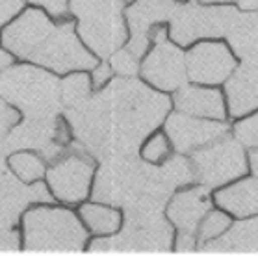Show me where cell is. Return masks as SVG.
Listing matches in <instances>:
<instances>
[{"instance_id":"20","label":"cell","mask_w":258,"mask_h":256,"mask_svg":"<svg viewBox=\"0 0 258 256\" xmlns=\"http://www.w3.org/2000/svg\"><path fill=\"white\" fill-rule=\"evenodd\" d=\"M216 203L236 217L258 214V180L245 178L216 191Z\"/></svg>"},{"instance_id":"4","label":"cell","mask_w":258,"mask_h":256,"mask_svg":"<svg viewBox=\"0 0 258 256\" xmlns=\"http://www.w3.org/2000/svg\"><path fill=\"white\" fill-rule=\"evenodd\" d=\"M23 243L32 252H78L88 243V228L69 208L32 204L23 216Z\"/></svg>"},{"instance_id":"33","label":"cell","mask_w":258,"mask_h":256,"mask_svg":"<svg viewBox=\"0 0 258 256\" xmlns=\"http://www.w3.org/2000/svg\"><path fill=\"white\" fill-rule=\"evenodd\" d=\"M251 169H252V175L258 178V151L251 152Z\"/></svg>"},{"instance_id":"5","label":"cell","mask_w":258,"mask_h":256,"mask_svg":"<svg viewBox=\"0 0 258 256\" xmlns=\"http://www.w3.org/2000/svg\"><path fill=\"white\" fill-rule=\"evenodd\" d=\"M0 97L24 117H56L63 110L56 73L34 63H12L0 71Z\"/></svg>"},{"instance_id":"19","label":"cell","mask_w":258,"mask_h":256,"mask_svg":"<svg viewBox=\"0 0 258 256\" xmlns=\"http://www.w3.org/2000/svg\"><path fill=\"white\" fill-rule=\"evenodd\" d=\"M205 252H258V217L236 223L219 238L201 243Z\"/></svg>"},{"instance_id":"27","label":"cell","mask_w":258,"mask_h":256,"mask_svg":"<svg viewBox=\"0 0 258 256\" xmlns=\"http://www.w3.org/2000/svg\"><path fill=\"white\" fill-rule=\"evenodd\" d=\"M108 63L112 65L113 75H117V76L140 75V58H136L126 47L117 48V50L108 58Z\"/></svg>"},{"instance_id":"8","label":"cell","mask_w":258,"mask_h":256,"mask_svg":"<svg viewBox=\"0 0 258 256\" xmlns=\"http://www.w3.org/2000/svg\"><path fill=\"white\" fill-rule=\"evenodd\" d=\"M241 12L229 4H178L169 19V39L178 47H189L199 39H219L232 32Z\"/></svg>"},{"instance_id":"16","label":"cell","mask_w":258,"mask_h":256,"mask_svg":"<svg viewBox=\"0 0 258 256\" xmlns=\"http://www.w3.org/2000/svg\"><path fill=\"white\" fill-rule=\"evenodd\" d=\"M210 210V187L199 186L173 195L167 204V219L176 227L178 234L197 236L201 219Z\"/></svg>"},{"instance_id":"15","label":"cell","mask_w":258,"mask_h":256,"mask_svg":"<svg viewBox=\"0 0 258 256\" xmlns=\"http://www.w3.org/2000/svg\"><path fill=\"white\" fill-rule=\"evenodd\" d=\"M225 134H229L227 124L205 121L201 117L188 115L182 111H175L165 119V136L169 138L171 147L178 154H189Z\"/></svg>"},{"instance_id":"17","label":"cell","mask_w":258,"mask_h":256,"mask_svg":"<svg viewBox=\"0 0 258 256\" xmlns=\"http://www.w3.org/2000/svg\"><path fill=\"white\" fill-rule=\"evenodd\" d=\"M173 104L176 110L201 119H225V100L219 89L201 84H184L173 91Z\"/></svg>"},{"instance_id":"24","label":"cell","mask_w":258,"mask_h":256,"mask_svg":"<svg viewBox=\"0 0 258 256\" xmlns=\"http://www.w3.org/2000/svg\"><path fill=\"white\" fill-rule=\"evenodd\" d=\"M229 227H230V219L227 214L208 210L205 214V217L201 219L199 227H197V241L205 243V241L219 238Z\"/></svg>"},{"instance_id":"10","label":"cell","mask_w":258,"mask_h":256,"mask_svg":"<svg viewBox=\"0 0 258 256\" xmlns=\"http://www.w3.org/2000/svg\"><path fill=\"white\" fill-rule=\"evenodd\" d=\"M189 154L195 182L206 187L229 184L238 176L245 175L247 171L240 141L232 140L229 134L195 149Z\"/></svg>"},{"instance_id":"21","label":"cell","mask_w":258,"mask_h":256,"mask_svg":"<svg viewBox=\"0 0 258 256\" xmlns=\"http://www.w3.org/2000/svg\"><path fill=\"white\" fill-rule=\"evenodd\" d=\"M80 219L86 225L88 232L99 234V236L115 234L123 225V217L119 210L112 208V204L97 203V201L80 206Z\"/></svg>"},{"instance_id":"7","label":"cell","mask_w":258,"mask_h":256,"mask_svg":"<svg viewBox=\"0 0 258 256\" xmlns=\"http://www.w3.org/2000/svg\"><path fill=\"white\" fill-rule=\"evenodd\" d=\"M173 243L171 225L160 210H124V225L115 234L91 241V252H164Z\"/></svg>"},{"instance_id":"23","label":"cell","mask_w":258,"mask_h":256,"mask_svg":"<svg viewBox=\"0 0 258 256\" xmlns=\"http://www.w3.org/2000/svg\"><path fill=\"white\" fill-rule=\"evenodd\" d=\"M93 93V84L88 71H73L59 80V97L63 110L82 104Z\"/></svg>"},{"instance_id":"31","label":"cell","mask_w":258,"mask_h":256,"mask_svg":"<svg viewBox=\"0 0 258 256\" xmlns=\"http://www.w3.org/2000/svg\"><path fill=\"white\" fill-rule=\"evenodd\" d=\"M89 76H91V84H93L95 89L102 88V86H106V84H108V82L113 78L112 65L108 63V59H102V61L99 59V63H97L93 69H91Z\"/></svg>"},{"instance_id":"18","label":"cell","mask_w":258,"mask_h":256,"mask_svg":"<svg viewBox=\"0 0 258 256\" xmlns=\"http://www.w3.org/2000/svg\"><path fill=\"white\" fill-rule=\"evenodd\" d=\"M225 95L229 99L230 115L238 117L258 108V63L249 61L236 67L225 80Z\"/></svg>"},{"instance_id":"26","label":"cell","mask_w":258,"mask_h":256,"mask_svg":"<svg viewBox=\"0 0 258 256\" xmlns=\"http://www.w3.org/2000/svg\"><path fill=\"white\" fill-rule=\"evenodd\" d=\"M19 119H21V111L0 97V165L6 160L8 136H10L13 128L17 126Z\"/></svg>"},{"instance_id":"12","label":"cell","mask_w":258,"mask_h":256,"mask_svg":"<svg viewBox=\"0 0 258 256\" xmlns=\"http://www.w3.org/2000/svg\"><path fill=\"white\" fill-rule=\"evenodd\" d=\"M188 82L201 86L225 84L238 67V56L227 41L199 39L184 52Z\"/></svg>"},{"instance_id":"29","label":"cell","mask_w":258,"mask_h":256,"mask_svg":"<svg viewBox=\"0 0 258 256\" xmlns=\"http://www.w3.org/2000/svg\"><path fill=\"white\" fill-rule=\"evenodd\" d=\"M32 6L39 8L45 13H48L52 19H65L69 15V2L71 0H28Z\"/></svg>"},{"instance_id":"22","label":"cell","mask_w":258,"mask_h":256,"mask_svg":"<svg viewBox=\"0 0 258 256\" xmlns=\"http://www.w3.org/2000/svg\"><path fill=\"white\" fill-rule=\"evenodd\" d=\"M6 165L19 180L34 184V182L45 178L48 162L39 152L30 151V149H19V151H12L8 154Z\"/></svg>"},{"instance_id":"9","label":"cell","mask_w":258,"mask_h":256,"mask_svg":"<svg viewBox=\"0 0 258 256\" xmlns=\"http://www.w3.org/2000/svg\"><path fill=\"white\" fill-rule=\"evenodd\" d=\"M151 47L140 59L141 80L158 91H176L188 82L182 47L169 39L167 24H156L149 34Z\"/></svg>"},{"instance_id":"30","label":"cell","mask_w":258,"mask_h":256,"mask_svg":"<svg viewBox=\"0 0 258 256\" xmlns=\"http://www.w3.org/2000/svg\"><path fill=\"white\" fill-rule=\"evenodd\" d=\"M24 10V0H0V28L10 24Z\"/></svg>"},{"instance_id":"34","label":"cell","mask_w":258,"mask_h":256,"mask_svg":"<svg viewBox=\"0 0 258 256\" xmlns=\"http://www.w3.org/2000/svg\"><path fill=\"white\" fill-rule=\"evenodd\" d=\"M178 4H186V2H199V0H176Z\"/></svg>"},{"instance_id":"13","label":"cell","mask_w":258,"mask_h":256,"mask_svg":"<svg viewBox=\"0 0 258 256\" xmlns=\"http://www.w3.org/2000/svg\"><path fill=\"white\" fill-rule=\"evenodd\" d=\"M52 201V193L41 180L26 184L19 180L10 169L0 167V238L15 230L21 214L32 204Z\"/></svg>"},{"instance_id":"28","label":"cell","mask_w":258,"mask_h":256,"mask_svg":"<svg viewBox=\"0 0 258 256\" xmlns=\"http://www.w3.org/2000/svg\"><path fill=\"white\" fill-rule=\"evenodd\" d=\"M234 136L241 145L258 149V111L252 113L251 117H245V119L236 122Z\"/></svg>"},{"instance_id":"3","label":"cell","mask_w":258,"mask_h":256,"mask_svg":"<svg viewBox=\"0 0 258 256\" xmlns=\"http://www.w3.org/2000/svg\"><path fill=\"white\" fill-rule=\"evenodd\" d=\"M0 45L26 63L39 65L56 75L91 71L99 58L78 37L75 21L69 17L56 23L39 8L23 10L0 32Z\"/></svg>"},{"instance_id":"11","label":"cell","mask_w":258,"mask_h":256,"mask_svg":"<svg viewBox=\"0 0 258 256\" xmlns=\"http://www.w3.org/2000/svg\"><path fill=\"white\" fill-rule=\"evenodd\" d=\"M95 158L75 143L50 167H47L45 178L52 197L59 203L78 204L88 199L93 186Z\"/></svg>"},{"instance_id":"25","label":"cell","mask_w":258,"mask_h":256,"mask_svg":"<svg viewBox=\"0 0 258 256\" xmlns=\"http://www.w3.org/2000/svg\"><path fill=\"white\" fill-rule=\"evenodd\" d=\"M171 152V141L165 136V132L149 136L141 143V158L151 163H162Z\"/></svg>"},{"instance_id":"2","label":"cell","mask_w":258,"mask_h":256,"mask_svg":"<svg viewBox=\"0 0 258 256\" xmlns=\"http://www.w3.org/2000/svg\"><path fill=\"white\" fill-rule=\"evenodd\" d=\"M195 182L194 167L184 154L151 163L134 152L102 160L95 175L91 197L97 203L128 208L162 210L178 187Z\"/></svg>"},{"instance_id":"14","label":"cell","mask_w":258,"mask_h":256,"mask_svg":"<svg viewBox=\"0 0 258 256\" xmlns=\"http://www.w3.org/2000/svg\"><path fill=\"white\" fill-rule=\"evenodd\" d=\"M178 6L176 0H134L124 10V21L128 28V39L124 47L134 54L136 58H143L149 50L151 41L149 34L156 24L169 21L175 8Z\"/></svg>"},{"instance_id":"6","label":"cell","mask_w":258,"mask_h":256,"mask_svg":"<svg viewBox=\"0 0 258 256\" xmlns=\"http://www.w3.org/2000/svg\"><path fill=\"white\" fill-rule=\"evenodd\" d=\"M69 13L78 37L99 59H108L128 39L123 0H71Z\"/></svg>"},{"instance_id":"1","label":"cell","mask_w":258,"mask_h":256,"mask_svg":"<svg viewBox=\"0 0 258 256\" xmlns=\"http://www.w3.org/2000/svg\"><path fill=\"white\" fill-rule=\"evenodd\" d=\"M171 100L136 76H119L82 104L63 110L73 143L91 158L130 154L160 126Z\"/></svg>"},{"instance_id":"32","label":"cell","mask_w":258,"mask_h":256,"mask_svg":"<svg viewBox=\"0 0 258 256\" xmlns=\"http://www.w3.org/2000/svg\"><path fill=\"white\" fill-rule=\"evenodd\" d=\"M203 4H229L240 12H258V0H199Z\"/></svg>"}]
</instances>
